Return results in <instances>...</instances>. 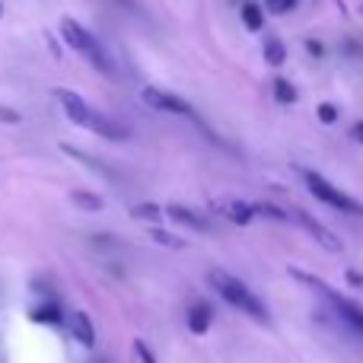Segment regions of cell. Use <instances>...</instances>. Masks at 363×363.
<instances>
[{"label": "cell", "mask_w": 363, "mask_h": 363, "mask_svg": "<svg viewBox=\"0 0 363 363\" xmlns=\"http://www.w3.org/2000/svg\"><path fill=\"white\" fill-rule=\"evenodd\" d=\"M290 217L300 220V226H303V230H306L309 236H313L315 242H319L325 252H345V242H341V239L335 236L332 230H325V226H322L319 220L309 217V213H303V211H290Z\"/></svg>", "instance_id": "52a82bcc"}, {"label": "cell", "mask_w": 363, "mask_h": 363, "mask_svg": "<svg viewBox=\"0 0 363 363\" xmlns=\"http://www.w3.org/2000/svg\"><path fill=\"white\" fill-rule=\"evenodd\" d=\"M163 207H157V204H134L131 207V217L134 220H144V223H157L160 217H163Z\"/></svg>", "instance_id": "ac0fdd59"}, {"label": "cell", "mask_w": 363, "mask_h": 363, "mask_svg": "<svg viewBox=\"0 0 363 363\" xmlns=\"http://www.w3.org/2000/svg\"><path fill=\"white\" fill-rule=\"evenodd\" d=\"M55 99L61 102V108H64V115H67L74 125H80V128H89L93 125V108L83 102V96L80 93H74V89H55Z\"/></svg>", "instance_id": "8992f818"}, {"label": "cell", "mask_w": 363, "mask_h": 363, "mask_svg": "<svg viewBox=\"0 0 363 363\" xmlns=\"http://www.w3.org/2000/svg\"><path fill=\"white\" fill-rule=\"evenodd\" d=\"M118 4H125V6H134V0H118Z\"/></svg>", "instance_id": "4316f807"}, {"label": "cell", "mask_w": 363, "mask_h": 363, "mask_svg": "<svg viewBox=\"0 0 363 363\" xmlns=\"http://www.w3.org/2000/svg\"><path fill=\"white\" fill-rule=\"evenodd\" d=\"M89 131L99 134V138H108V140H128V128H121L118 121L108 118V115H93Z\"/></svg>", "instance_id": "7c38bea8"}, {"label": "cell", "mask_w": 363, "mask_h": 363, "mask_svg": "<svg viewBox=\"0 0 363 363\" xmlns=\"http://www.w3.org/2000/svg\"><path fill=\"white\" fill-rule=\"evenodd\" d=\"M262 55H264V61H268L271 67H281V64L287 61V45H284L281 38H264Z\"/></svg>", "instance_id": "2e32d148"}, {"label": "cell", "mask_w": 363, "mask_h": 363, "mask_svg": "<svg viewBox=\"0 0 363 363\" xmlns=\"http://www.w3.org/2000/svg\"><path fill=\"white\" fill-rule=\"evenodd\" d=\"M0 118H6V125H16V121H23L13 108H0Z\"/></svg>", "instance_id": "cb8c5ba5"}, {"label": "cell", "mask_w": 363, "mask_h": 363, "mask_svg": "<svg viewBox=\"0 0 363 363\" xmlns=\"http://www.w3.org/2000/svg\"><path fill=\"white\" fill-rule=\"evenodd\" d=\"M290 274H294L300 284H306V287L319 290V294L325 296V300L335 306V313H338L341 319H345L347 325H351L357 335H363V306H357V303H354V300H347V296H341L338 290H332L325 281H319V277L306 274V271H300V268H290Z\"/></svg>", "instance_id": "3957f363"}, {"label": "cell", "mask_w": 363, "mask_h": 363, "mask_svg": "<svg viewBox=\"0 0 363 363\" xmlns=\"http://www.w3.org/2000/svg\"><path fill=\"white\" fill-rule=\"evenodd\" d=\"M140 99H144V106L157 108V112L182 115V118H194V121H198V112L191 108V102H185L182 96L169 93V89H163V86H144V89H140Z\"/></svg>", "instance_id": "5b68a950"}, {"label": "cell", "mask_w": 363, "mask_h": 363, "mask_svg": "<svg viewBox=\"0 0 363 363\" xmlns=\"http://www.w3.org/2000/svg\"><path fill=\"white\" fill-rule=\"evenodd\" d=\"M239 16H242V26H245L249 32H262V29H264V10L255 4V0H245V4H242V13H239Z\"/></svg>", "instance_id": "5bb4252c"}, {"label": "cell", "mask_w": 363, "mask_h": 363, "mask_svg": "<svg viewBox=\"0 0 363 363\" xmlns=\"http://www.w3.org/2000/svg\"><path fill=\"white\" fill-rule=\"evenodd\" d=\"M70 335H74L77 345L96 347V325H93V319H89V313H83V309L70 313Z\"/></svg>", "instance_id": "ba28073f"}, {"label": "cell", "mask_w": 363, "mask_h": 363, "mask_svg": "<svg viewBox=\"0 0 363 363\" xmlns=\"http://www.w3.org/2000/svg\"><path fill=\"white\" fill-rule=\"evenodd\" d=\"M296 4H300V0H264V10L274 13V16H284V13H290Z\"/></svg>", "instance_id": "ffe728a7"}, {"label": "cell", "mask_w": 363, "mask_h": 363, "mask_svg": "<svg viewBox=\"0 0 363 363\" xmlns=\"http://www.w3.org/2000/svg\"><path fill=\"white\" fill-rule=\"evenodd\" d=\"M61 35H64V42H67L70 48L77 51V55L86 57V61L93 64V67L99 70V74L115 77V64H112V57H108V51L102 48V42L86 29V26H80L77 19L64 16V19H61Z\"/></svg>", "instance_id": "7a4b0ae2"}, {"label": "cell", "mask_w": 363, "mask_h": 363, "mask_svg": "<svg viewBox=\"0 0 363 363\" xmlns=\"http://www.w3.org/2000/svg\"><path fill=\"white\" fill-rule=\"evenodd\" d=\"M347 284H354L357 290H363V274L360 271H347Z\"/></svg>", "instance_id": "d4e9b609"}, {"label": "cell", "mask_w": 363, "mask_h": 363, "mask_svg": "<svg viewBox=\"0 0 363 363\" xmlns=\"http://www.w3.org/2000/svg\"><path fill=\"white\" fill-rule=\"evenodd\" d=\"M303 182H306V188L322 201V204L335 207V211H341V213H354V217H363V204H360V201L351 198L347 191H341V188H335L325 176H319V172H313V169H303Z\"/></svg>", "instance_id": "277c9868"}, {"label": "cell", "mask_w": 363, "mask_h": 363, "mask_svg": "<svg viewBox=\"0 0 363 363\" xmlns=\"http://www.w3.org/2000/svg\"><path fill=\"white\" fill-rule=\"evenodd\" d=\"M274 99L281 102V106H290V102H296V86L287 80V77H277V80H274Z\"/></svg>", "instance_id": "e0dca14e"}, {"label": "cell", "mask_w": 363, "mask_h": 363, "mask_svg": "<svg viewBox=\"0 0 363 363\" xmlns=\"http://www.w3.org/2000/svg\"><path fill=\"white\" fill-rule=\"evenodd\" d=\"M70 204L80 207V211H86V213H99L102 207H106V201H102L96 191H83V188H77V191H70Z\"/></svg>", "instance_id": "4fadbf2b"}, {"label": "cell", "mask_w": 363, "mask_h": 363, "mask_svg": "<svg viewBox=\"0 0 363 363\" xmlns=\"http://www.w3.org/2000/svg\"><path fill=\"white\" fill-rule=\"evenodd\" d=\"M134 354H138V357H140V363H157V357H153V351H150V347H147V341H134Z\"/></svg>", "instance_id": "7402d4cb"}, {"label": "cell", "mask_w": 363, "mask_h": 363, "mask_svg": "<svg viewBox=\"0 0 363 363\" xmlns=\"http://www.w3.org/2000/svg\"><path fill=\"white\" fill-rule=\"evenodd\" d=\"M217 211L223 213V217L230 220V223H236V226H249V223H252V217H255V204H245V201H239V198L220 201Z\"/></svg>", "instance_id": "30bf717a"}, {"label": "cell", "mask_w": 363, "mask_h": 363, "mask_svg": "<svg viewBox=\"0 0 363 363\" xmlns=\"http://www.w3.org/2000/svg\"><path fill=\"white\" fill-rule=\"evenodd\" d=\"M166 217H169L172 223H179V226H188V230H194V233H207V230H211V223H207L201 213H194L191 207H185V204H169V207H166Z\"/></svg>", "instance_id": "9c48e42d"}, {"label": "cell", "mask_w": 363, "mask_h": 363, "mask_svg": "<svg viewBox=\"0 0 363 363\" xmlns=\"http://www.w3.org/2000/svg\"><path fill=\"white\" fill-rule=\"evenodd\" d=\"M0 16H4V6H0Z\"/></svg>", "instance_id": "f1b7e54d"}, {"label": "cell", "mask_w": 363, "mask_h": 363, "mask_svg": "<svg viewBox=\"0 0 363 363\" xmlns=\"http://www.w3.org/2000/svg\"><path fill=\"white\" fill-rule=\"evenodd\" d=\"M335 4H338V6H341V10H345V0H335Z\"/></svg>", "instance_id": "83f0119b"}, {"label": "cell", "mask_w": 363, "mask_h": 363, "mask_svg": "<svg viewBox=\"0 0 363 363\" xmlns=\"http://www.w3.org/2000/svg\"><path fill=\"white\" fill-rule=\"evenodd\" d=\"M147 236H150L153 242H160V245H169V249H185V239L172 236V233L160 230V226H150V230H147Z\"/></svg>", "instance_id": "d6986e66"}, {"label": "cell", "mask_w": 363, "mask_h": 363, "mask_svg": "<svg viewBox=\"0 0 363 363\" xmlns=\"http://www.w3.org/2000/svg\"><path fill=\"white\" fill-rule=\"evenodd\" d=\"M29 319H32V322H38V325H57V322H61V306H57L55 300H51V303L45 300L42 306L32 309Z\"/></svg>", "instance_id": "9a60e30c"}, {"label": "cell", "mask_w": 363, "mask_h": 363, "mask_svg": "<svg viewBox=\"0 0 363 363\" xmlns=\"http://www.w3.org/2000/svg\"><path fill=\"white\" fill-rule=\"evenodd\" d=\"M338 106H332V102H322L319 106V121L322 125H335V121H338Z\"/></svg>", "instance_id": "44dd1931"}, {"label": "cell", "mask_w": 363, "mask_h": 363, "mask_svg": "<svg viewBox=\"0 0 363 363\" xmlns=\"http://www.w3.org/2000/svg\"><path fill=\"white\" fill-rule=\"evenodd\" d=\"M306 51H309V55H315V57H322V55H325V48H322V42H319V38H306Z\"/></svg>", "instance_id": "603a6c76"}, {"label": "cell", "mask_w": 363, "mask_h": 363, "mask_svg": "<svg viewBox=\"0 0 363 363\" xmlns=\"http://www.w3.org/2000/svg\"><path fill=\"white\" fill-rule=\"evenodd\" d=\"M207 281H211V287L217 290L220 296H223L226 303H230L233 309H239V313H245V315H252L255 322H268L271 315H268V306H264L262 300H258L255 294H252L249 287H245L239 277H233V274H226V271H211L207 274Z\"/></svg>", "instance_id": "6da1fadb"}, {"label": "cell", "mask_w": 363, "mask_h": 363, "mask_svg": "<svg viewBox=\"0 0 363 363\" xmlns=\"http://www.w3.org/2000/svg\"><path fill=\"white\" fill-rule=\"evenodd\" d=\"M211 322H213L211 303H194V306L188 309V332H191V335H207Z\"/></svg>", "instance_id": "8fae6325"}, {"label": "cell", "mask_w": 363, "mask_h": 363, "mask_svg": "<svg viewBox=\"0 0 363 363\" xmlns=\"http://www.w3.org/2000/svg\"><path fill=\"white\" fill-rule=\"evenodd\" d=\"M351 138L357 140V144H363V121H357V125L351 128Z\"/></svg>", "instance_id": "484cf974"}]
</instances>
